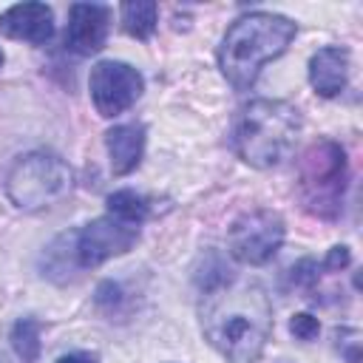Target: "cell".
Returning <instances> with one entry per match:
<instances>
[{"label": "cell", "instance_id": "cell-1", "mask_svg": "<svg viewBox=\"0 0 363 363\" xmlns=\"http://www.w3.org/2000/svg\"><path fill=\"white\" fill-rule=\"evenodd\" d=\"M272 303L261 284L218 278L204 286L201 332L227 363H255L272 335Z\"/></svg>", "mask_w": 363, "mask_h": 363}, {"label": "cell", "instance_id": "cell-2", "mask_svg": "<svg viewBox=\"0 0 363 363\" xmlns=\"http://www.w3.org/2000/svg\"><path fill=\"white\" fill-rule=\"evenodd\" d=\"M295 31L298 26L289 17L272 14V11H252L238 17L227 28L218 48L221 74L235 91L252 88L261 68L289 48V43L295 40Z\"/></svg>", "mask_w": 363, "mask_h": 363}, {"label": "cell", "instance_id": "cell-3", "mask_svg": "<svg viewBox=\"0 0 363 363\" xmlns=\"http://www.w3.org/2000/svg\"><path fill=\"white\" fill-rule=\"evenodd\" d=\"M301 125V111L295 105L284 99H252L233 122V150L250 167H278L295 150Z\"/></svg>", "mask_w": 363, "mask_h": 363}, {"label": "cell", "instance_id": "cell-4", "mask_svg": "<svg viewBox=\"0 0 363 363\" xmlns=\"http://www.w3.org/2000/svg\"><path fill=\"white\" fill-rule=\"evenodd\" d=\"M346 184H349L346 150L332 139L312 142L298 162V199L303 210L323 221L340 218Z\"/></svg>", "mask_w": 363, "mask_h": 363}, {"label": "cell", "instance_id": "cell-5", "mask_svg": "<svg viewBox=\"0 0 363 363\" xmlns=\"http://www.w3.org/2000/svg\"><path fill=\"white\" fill-rule=\"evenodd\" d=\"M74 187L71 167L45 150L20 156L6 173V196L20 210H43L62 201Z\"/></svg>", "mask_w": 363, "mask_h": 363}, {"label": "cell", "instance_id": "cell-6", "mask_svg": "<svg viewBox=\"0 0 363 363\" xmlns=\"http://www.w3.org/2000/svg\"><path fill=\"white\" fill-rule=\"evenodd\" d=\"M284 235H286V224H284L281 213H275V210H250V213H244L233 221L227 244H230V252L241 264L261 267L281 250Z\"/></svg>", "mask_w": 363, "mask_h": 363}, {"label": "cell", "instance_id": "cell-7", "mask_svg": "<svg viewBox=\"0 0 363 363\" xmlns=\"http://www.w3.org/2000/svg\"><path fill=\"white\" fill-rule=\"evenodd\" d=\"M136 241H139V224L122 221L111 213L94 218L71 238L77 269H94L116 255H125Z\"/></svg>", "mask_w": 363, "mask_h": 363}, {"label": "cell", "instance_id": "cell-8", "mask_svg": "<svg viewBox=\"0 0 363 363\" xmlns=\"http://www.w3.org/2000/svg\"><path fill=\"white\" fill-rule=\"evenodd\" d=\"M88 88H91V99L99 116H119L142 96L145 79L128 62L102 60L91 68Z\"/></svg>", "mask_w": 363, "mask_h": 363}, {"label": "cell", "instance_id": "cell-9", "mask_svg": "<svg viewBox=\"0 0 363 363\" xmlns=\"http://www.w3.org/2000/svg\"><path fill=\"white\" fill-rule=\"evenodd\" d=\"M111 31V9L99 3H74L68 11V28H65V45L74 54H96Z\"/></svg>", "mask_w": 363, "mask_h": 363}, {"label": "cell", "instance_id": "cell-10", "mask_svg": "<svg viewBox=\"0 0 363 363\" xmlns=\"http://www.w3.org/2000/svg\"><path fill=\"white\" fill-rule=\"evenodd\" d=\"M0 34L31 45H45L54 37V11L45 3H17L0 14Z\"/></svg>", "mask_w": 363, "mask_h": 363}, {"label": "cell", "instance_id": "cell-11", "mask_svg": "<svg viewBox=\"0 0 363 363\" xmlns=\"http://www.w3.org/2000/svg\"><path fill=\"white\" fill-rule=\"evenodd\" d=\"M309 82L320 96H337L349 82V51L340 45L318 48L309 60Z\"/></svg>", "mask_w": 363, "mask_h": 363}, {"label": "cell", "instance_id": "cell-12", "mask_svg": "<svg viewBox=\"0 0 363 363\" xmlns=\"http://www.w3.org/2000/svg\"><path fill=\"white\" fill-rule=\"evenodd\" d=\"M105 147L113 176H128L136 170L145 153V128L142 125H113L105 133Z\"/></svg>", "mask_w": 363, "mask_h": 363}, {"label": "cell", "instance_id": "cell-13", "mask_svg": "<svg viewBox=\"0 0 363 363\" xmlns=\"http://www.w3.org/2000/svg\"><path fill=\"white\" fill-rule=\"evenodd\" d=\"M119 17H122V28L136 37V40H147L156 31V20H159V6L156 3H122L119 6Z\"/></svg>", "mask_w": 363, "mask_h": 363}, {"label": "cell", "instance_id": "cell-14", "mask_svg": "<svg viewBox=\"0 0 363 363\" xmlns=\"http://www.w3.org/2000/svg\"><path fill=\"white\" fill-rule=\"evenodd\" d=\"M11 349L23 363H37L40 349H43V343H40V320L20 318L11 326Z\"/></svg>", "mask_w": 363, "mask_h": 363}, {"label": "cell", "instance_id": "cell-15", "mask_svg": "<svg viewBox=\"0 0 363 363\" xmlns=\"http://www.w3.org/2000/svg\"><path fill=\"white\" fill-rule=\"evenodd\" d=\"M108 213L122 218V221H130V224H142L147 218V201L142 196H136L133 190H116L108 196Z\"/></svg>", "mask_w": 363, "mask_h": 363}, {"label": "cell", "instance_id": "cell-16", "mask_svg": "<svg viewBox=\"0 0 363 363\" xmlns=\"http://www.w3.org/2000/svg\"><path fill=\"white\" fill-rule=\"evenodd\" d=\"M318 275H320V267H318V261H312V258H303L301 264H295V267L289 269L292 284H295V286H303V289H312V286L318 284Z\"/></svg>", "mask_w": 363, "mask_h": 363}, {"label": "cell", "instance_id": "cell-17", "mask_svg": "<svg viewBox=\"0 0 363 363\" xmlns=\"http://www.w3.org/2000/svg\"><path fill=\"white\" fill-rule=\"evenodd\" d=\"M289 332H292L298 340H315L318 332H320V323H318L315 315L301 312V315H295V318L289 320Z\"/></svg>", "mask_w": 363, "mask_h": 363}, {"label": "cell", "instance_id": "cell-18", "mask_svg": "<svg viewBox=\"0 0 363 363\" xmlns=\"http://www.w3.org/2000/svg\"><path fill=\"white\" fill-rule=\"evenodd\" d=\"M349 247H332L329 252H326V258L320 261V269H326V272H337V269H343L346 264H349Z\"/></svg>", "mask_w": 363, "mask_h": 363}, {"label": "cell", "instance_id": "cell-19", "mask_svg": "<svg viewBox=\"0 0 363 363\" xmlns=\"http://www.w3.org/2000/svg\"><path fill=\"white\" fill-rule=\"evenodd\" d=\"M57 363H99V360L88 352H71V354H62Z\"/></svg>", "mask_w": 363, "mask_h": 363}, {"label": "cell", "instance_id": "cell-20", "mask_svg": "<svg viewBox=\"0 0 363 363\" xmlns=\"http://www.w3.org/2000/svg\"><path fill=\"white\" fill-rule=\"evenodd\" d=\"M0 65H3V51H0Z\"/></svg>", "mask_w": 363, "mask_h": 363}]
</instances>
